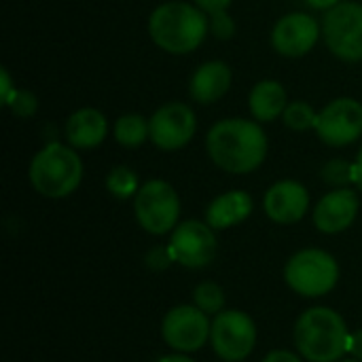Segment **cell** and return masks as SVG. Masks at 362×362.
Returning <instances> with one entry per match:
<instances>
[{
  "instance_id": "cell-1",
  "label": "cell",
  "mask_w": 362,
  "mask_h": 362,
  "mask_svg": "<svg viewBox=\"0 0 362 362\" xmlns=\"http://www.w3.org/2000/svg\"><path fill=\"white\" fill-rule=\"evenodd\" d=\"M267 148L269 142L263 127L250 119H223L206 136V151L212 163L229 174L242 176L259 170Z\"/></svg>"
},
{
  "instance_id": "cell-2",
  "label": "cell",
  "mask_w": 362,
  "mask_h": 362,
  "mask_svg": "<svg viewBox=\"0 0 362 362\" xmlns=\"http://www.w3.org/2000/svg\"><path fill=\"white\" fill-rule=\"evenodd\" d=\"M208 15L182 0L159 4L148 17V34L153 42L172 55L193 53L208 36Z\"/></svg>"
},
{
  "instance_id": "cell-3",
  "label": "cell",
  "mask_w": 362,
  "mask_h": 362,
  "mask_svg": "<svg viewBox=\"0 0 362 362\" xmlns=\"http://www.w3.org/2000/svg\"><path fill=\"white\" fill-rule=\"evenodd\" d=\"M295 346L308 362H339L350 352V331L331 308H310L295 322Z\"/></svg>"
},
{
  "instance_id": "cell-4",
  "label": "cell",
  "mask_w": 362,
  "mask_h": 362,
  "mask_svg": "<svg viewBox=\"0 0 362 362\" xmlns=\"http://www.w3.org/2000/svg\"><path fill=\"white\" fill-rule=\"evenodd\" d=\"M83 161L70 144L49 142L30 161L28 178L36 193L49 199L72 195L83 182Z\"/></svg>"
},
{
  "instance_id": "cell-5",
  "label": "cell",
  "mask_w": 362,
  "mask_h": 362,
  "mask_svg": "<svg viewBox=\"0 0 362 362\" xmlns=\"http://www.w3.org/2000/svg\"><path fill=\"white\" fill-rule=\"evenodd\" d=\"M284 280L297 295L316 299L337 286L339 263L327 250L305 248L288 259L284 267Z\"/></svg>"
},
{
  "instance_id": "cell-6",
  "label": "cell",
  "mask_w": 362,
  "mask_h": 362,
  "mask_svg": "<svg viewBox=\"0 0 362 362\" xmlns=\"http://www.w3.org/2000/svg\"><path fill=\"white\" fill-rule=\"evenodd\" d=\"M134 212L138 225L151 235H165L178 227L180 216V197L176 189L161 180L153 178L140 187L134 197Z\"/></svg>"
},
{
  "instance_id": "cell-7",
  "label": "cell",
  "mask_w": 362,
  "mask_h": 362,
  "mask_svg": "<svg viewBox=\"0 0 362 362\" xmlns=\"http://www.w3.org/2000/svg\"><path fill=\"white\" fill-rule=\"evenodd\" d=\"M322 38L329 51L344 62L362 59V4L341 0L322 17Z\"/></svg>"
},
{
  "instance_id": "cell-8",
  "label": "cell",
  "mask_w": 362,
  "mask_h": 362,
  "mask_svg": "<svg viewBox=\"0 0 362 362\" xmlns=\"http://www.w3.org/2000/svg\"><path fill=\"white\" fill-rule=\"evenodd\" d=\"M210 344L221 361H246L257 346V325L246 312L223 310L212 320Z\"/></svg>"
},
{
  "instance_id": "cell-9",
  "label": "cell",
  "mask_w": 362,
  "mask_h": 362,
  "mask_svg": "<svg viewBox=\"0 0 362 362\" xmlns=\"http://www.w3.org/2000/svg\"><path fill=\"white\" fill-rule=\"evenodd\" d=\"M168 250L174 263L189 267V269H204L208 267L218 252V242L214 229L204 221H185L180 223L170 238Z\"/></svg>"
},
{
  "instance_id": "cell-10",
  "label": "cell",
  "mask_w": 362,
  "mask_h": 362,
  "mask_svg": "<svg viewBox=\"0 0 362 362\" xmlns=\"http://www.w3.org/2000/svg\"><path fill=\"white\" fill-rule=\"evenodd\" d=\"M210 331L212 322L208 320V314H204L195 305H178L170 310L161 322L163 341L180 354L202 350L204 344L210 339Z\"/></svg>"
},
{
  "instance_id": "cell-11",
  "label": "cell",
  "mask_w": 362,
  "mask_h": 362,
  "mask_svg": "<svg viewBox=\"0 0 362 362\" xmlns=\"http://www.w3.org/2000/svg\"><path fill=\"white\" fill-rule=\"evenodd\" d=\"M148 125L153 144L168 153L185 148L197 132L195 112L185 102H168L159 106L148 119Z\"/></svg>"
},
{
  "instance_id": "cell-12",
  "label": "cell",
  "mask_w": 362,
  "mask_h": 362,
  "mask_svg": "<svg viewBox=\"0 0 362 362\" xmlns=\"http://www.w3.org/2000/svg\"><path fill=\"white\" fill-rule=\"evenodd\" d=\"M318 138L335 148L350 146L362 136V104L354 98H337L318 112Z\"/></svg>"
},
{
  "instance_id": "cell-13",
  "label": "cell",
  "mask_w": 362,
  "mask_h": 362,
  "mask_svg": "<svg viewBox=\"0 0 362 362\" xmlns=\"http://www.w3.org/2000/svg\"><path fill=\"white\" fill-rule=\"evenodd\" d=\"M320 38V23L308 13H288L272 30V45L284 57L308 55Z\"/></svg>"
},
{
  "instance_id": "cell-14",
  "label": "cell",
  "mask_w": 362,
  "mask_h": 362,
  "mask_svg": "<svg viewBox=\"0 0 362 362\" xmlns=\"http://www.w3.org/2000/svg\"><path fill=\"white\" fill-rule=\"evenodd\" d=\"M263 210L278 225H295L310 210V193L299 180H278L267 189Z\"/></svg>"
},
{
  "instance_id": "cell-15",
  "label": "cell",
  "mask_w": 362,
  "mask_h": 362,
  "mask_svg": "<svg viewBox=\"0 0 362 362\" xmlns=\"http://www.w3.org/2000/svg\"><path fill=\"white\" fill-rule=\"evenodd\" d=\"M358 195L344 187L327 193L314 208V225L320 233L335 235L352 227L358 216Z\"/></svg>"
},
{
  "instance_id": "cell-16",
  "label": "cell",
  "mask_w": 362,
  "mask_h": 362,
  "mask_svg": "<svg viewBox=\"0 0 362 362\" xmlns=\"http://www.w3.org/2000/svg\"><path fill=\"white\" fill-rule=\"evenodd\" d=\"M108 136L106 117L98 108H78L66 121V140L76 151L100 146Z\"/></svg>"
},
{
  "instance_id": "cell-17",
  "label": "cell",
  "mask_w": 362,
  "mask_h": 362,
  "mask_svg": "<svg viewBox=\"0 0 362 362\" xmlns=\"http://www.w3.org/2000/svg\"><path fill=\"white\" fill-rule=\"evenodd\" d=\"M231 81H233L231 68L225 62H221V59H212V62L202 64L193 72L189 91H191V98L195 102H199V104H214V102H218L229 91Z\"/></svg>"
},
{
  "instance_id": "cell-18",
  "label": "cell",
  "mask_w": 362,
  "mask_h": 362,
  "mask_svg": "<svg viewBox=\"0 0 362 362\" xmlns=\"http://www.w3.org/2000/svg\"><path fill=\"white\" fill-rule=\"evenodd\" d=\"M255 202L246 191H227L214 197L206 210V223L214 231H223L244 223L252 214Z\"/></svg>"
},
{
  "instance_id": "cell-19",
  "label": "cell",
  "mask_w": 362,
  "mask_h": 362,
  "mask_svg": "<svg viewBox=\"0 0 362 362\" xmlns=\"http://www.w3.org/2000/svg\"><path fill=\"white\" fill-rule=\"evenodd\" d=\"M288 104L291 102H288V93L284 89V85L274 78L259 81L250 89V95H248L250 115L259 123H272V121L280 119Z\"/></svg>"
},
{
  "instance_id": "cell-20",
  "label": "cell",
  "mask_w": 362,
  "mask_h": 362,
  "mask_svg": "<svg viewBox=\"0 0 362 362\" xmlns=\"http://www.w3.org/2000/svg\"><path fill=\"white\" fill-rule=\"evenodd\" d=\"M115 140L125 146V148H138L142 146L146 140H151V125L148 119H144L138 112H127L121 115L115 123Z\"/></svg>"
},
{
  "instance_id": "cell-21",
  "label": "cell",
  "mask_w": 362,
  "mask_h": 362,
  "mask_svg": "<svg viewBox=\"0 0 362 362\" xmlns=\"http://www.w3.org/2000/svg\"><path fill=\"white\" fill-rule=\"evenodd\" d=\"M140 180L138 174L127 168V165H115L108 174H106V189L112 197L117 199H129L136 197V193L140 191Z\"/></svg>"
},
{
  "instance_id": "cell-22",
  "label": "cell",
  "mask_w": 362,
  "mask_h": 362,
  "mask_svg": "<svg viewBox=\"0 0 362 362\" xmlns=\"http://www.w3.org/2000/svg\"><path fill=\"white\" fill-rule=\"evenodd\" d=\"M284 125L291 127L293 132H308V129H316L318 123V112L308 104V102H291L282 115Z\"/></svg>"
},
{
  "instance_id": "cell-23",
  "label": "cell",
  "mask_w": 362,
  "mask_h": 362,
  "mask_svg": "<svg viewBox=\"0 0 362 362\" xmlns=\"http://www.w3.org/2000/svg\"><path fill=\"white\" fill-rule=\"evenodd\" d=\"M193 303L204 314H221L225 308V291L216 282H202L193 291Z\"/></svg>"
},
{
  "instance_id": "cell-24",
  "label": "cell",
  "mask_w": 362,
  "mask_h": 362,
  "mask_svg": "<svg viewBox=\"0 0 362 362\" xmlns=\"http://www.w3.org/2000/svg\"><path fill=\"white\" fill-rule=\"evenodd\" d=\"M320 176L327 185L335 189H344L354 185V163L346 159H331L320 168Z\"/></svg>"
},
{
  "instance_id": "cell-25",
  "label": "cell",
  "mask_w": 362,
  "mask_h": 362,
  "mask_svg": "<svg viewBox=\"0 0 362 362\" xmlns=\"http://www.w3.org/2000/svg\"><path fill=\"white\" fill-rule=\"evenodd\" d=\"M6 108H11V112L19 119H30L36 110H38V100L32 91L28 89H17L13 93V98L8 100Z\"/></svg>"
},
{
  "instance_id": "cell-26",
  "label": "cell",
  "mask_w": 362,
  "mask_h": 362,
  "mask_svg": "<svg viewBox=\"0 0 362 362\" xmlns=\"http://www.w3.org/2000/svg\"><path fill=\"white\" fill-rule=\"evenodd\" d=\"M208 25H210V32L218 40H229L235 34V21L229 15V11H221V13L208 15Z\"/></svg>"
},
{
  "instance_id": "cell-27",
  "label": "cell",
  "mask_w": 362,
  "mask_h": 362,
  "mask_svg": "<svg viewBox=\"0 0 362 362\" xmlns=\"http://www.w3.org/2000/svg\"><path fill=\"white\" fill-rule=\"evenodd\" d=\"M144 263H146V267L153 269V272H163V269H168V267L174 263V259H172L168 246H161V248L148 250L146 257H144Z\"/></svg>"
},
{
  "instance_id": "cell-28",
  "label": "cell",
  "mask_w": 362,
  "mask_h": 362,
  "mask_svg": "<svg viewBox=\"0 0 362 362\" xmlns=\"http://www.w3.org/2000/svg\"><path fill=\"white\" fill-rule=\"evenodd\" d=\"M17 91V87H13V81H11V74L6 68L0 70V95H2V104L6 106L8 100L13 98V93Z\"/></svg>"
},
{
  "instance_id": "cell-29",
  "label": "cell",
  "mask_w": 362,
  "mask_h": 362,
  "mask_svg": "<svg viewBox=\"0 0 362 362\" xmlns=\"http://www.w3.org/2000/svg\"><path fill=\"white\" fill-rule=\"evenodd\" d=\"M195 4L206 13V15H214L221 11H227L231 0H195Z\"/></svg>"
},
{
  "instance_id": "cell-30",
  "label": "cell",
  "mask_w": 362,
  "mask_h": 362,
  "mask_svg": "<svg viewBox=\"0 0 362 362\" xmlns=\"http://www.w3.org/2000/svg\"><path fill=\"white\" fill-rule=\"evenodd\" d=\"M263 362H303L301 361V356H297L295 352H288V350H274V352H269Z\"/></svg>"
},
{
  "instance_id": "cell-31",
  "label": "cell",
  "mask_w": 362,
  "mask_h": 362,
  "mask_svg": "<svg viewBox=\"0 0 362 362\" xmlns=\"http://www.w3.org/2000/svg\"><path fill=\"white\" fill-rule=\"evenodd\" d=\"M350 352L356 361L362 362V329H358L354 335H350Z\"/></svg>"
},
{
  "instance_id": "cell-32",
  "label": "cell",
  "mask_w": 362,
  "mask_h": 362,
  "mask_svg": "<svg viewBox=\"0 0 362 362\" xmlns=\"http://www.w3.org/2000/svg\"><path fill=\"white\" fill-rule=\"evenodd\" d=\"M312 8H318V11H331L333 6H337L341 0H305Z\"/></svg>"
},
{
  "instance_id": "cell-33",
  "label": "cell",
  "mask_w": 362,
  "mask_h": 362,
  "mask_svg": "<svg viewBox=\"0 0 362 362\" xmlns=\"http://www.w3.org/2000/svg\"><path fill=\"white\" fill-rule=\"evenodd\" d=\"M354 185L358 187V191L362 193V146L358 151V157L354 161Z\"/></svg>"
},
{
  "instance_id": "cell-34",
  "label": "cell",
  "mask_w": 362,
  "mask_h": 362,
  "mask_svg": "<svg viewBox=\"0 0 362 362\" xmlns=\"http://www.w3.org/2000/svg\"><path fill=\"white\" fill-rule=\"evenodd\" d=\"M159 362H195L193 358H189L187 354H168V356H163V358H159Z\"/></svg>"
},
{
  "instance_id": "cell-35",
  "label": "cell",
  "mask_w": 362,
  "mask_h": 362,
  "mask_svg": "<svg viewBox=\"0 0 362 362\" xmlns=\"http://www.w3.org/2000/svg\"><path fill=\"white\" fill-rule=\"evenodd\" d=\"M341 362H361V361H356V358H354V361H341Z\"/></svg>"
}]
</instances>
